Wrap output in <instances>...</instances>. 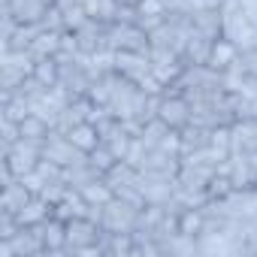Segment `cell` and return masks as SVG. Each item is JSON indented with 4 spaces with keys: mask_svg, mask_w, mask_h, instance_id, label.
Returning a JSON list of instances; mask_svg holds the SVG:
<instances>
[{
    "mask_svg": "<svg viewBox=\"0 0 257 257\" xmlns=\"http://www.w3.org/2000/svg\"><path fill=\"white\" fill-rule=\"evenodd\" d=\"M106 230L91 221V218H73L67 221V254H103L100 242H103Z\"/></svg>",
    "mask_w": 257,
    "mask_h": 257,
    "instance_id": "obj_1",
    "label": "cell"
},
{
    "mask_svg": "<svg viewBox=\"0 0 257 257\" xmlns=\"http://www.w3.org/2000/svg\"><path fill=\"white\" fill-rule=\"evenodd\" d=\"M140 215H143V206H137L131 200H121V197H112L103 206L100 227L109 233H134L140 227Z\"/></svg>",
    "mask_w": 257,
    "mask_h": 257,
    "instance_id": "obj_2",
    "label": "cell"
},
{
    "mask_svg": "<svg viewBox=\"0 0 257 257\" xmlns=\"http://www.w3.org/2000/svg\"><path fill=\"white\" fill-rule=\"evenodd\" d=\"M106 49L112 52H152V40L140 25H124V22H112L106 25Z\"/></svg>",
    "mask_w": 257,
    "mask_h": 257,
    "instance_id": "obj_3",
    "label": "cell"
},
{
    "mask_svg": "<svg viewBox=\"0 0 257 257\" xmlns=\"http://www.w3.org/2000/svg\"><path fill=\"white\" fill-rule=\"evenodd\" d=\"M43 158L67 170V167H73V164H82L88 155H85L82 149H76L73 140H70L67 134H61V131H49V137H46V143H43Z\"/></svg>",
    "mask_w": 257,
    "mask_h": 257,
    "instance_id": "obj_4",
    "label": "cell"
},
{
    "mask_svg": "<svg viewBox=\"0 0 257 257\" xmlns=\"http://www.w3.org/2000/svg\"><path fill=\"white\" fill-rule=\"evenodd\" d=\"M158 118H161V121H167L173 131H182V127H188V124H191V103H188V97H185V94H179V91L164 88Z\"/></svg>",
    "mask_w": 257,
    "mask_h": 257,
    "instance_id": "obj_5",
    "label": "cell"
},
{
    "mask_svg": "<svg viewBox=\"0 0 257 257\" xmlns=\"http://www.w3.org/2000/svg\"><path fill=\"white\" fill-rule=\"evenodd\" d=\"M115 73H121L131 82H143L152 73V55L146 52H115Z\"/></svg>",
    "mask_w": 257,
    "mask_h": 257,
    "instance_id": "obj_6",
    "label": "cell"
},
{
    "mask_svg": "<svg viewBox=\"0 0 257 257\" xmlns=\"http://www.w3.org/2000/svg\"><path fill=\"white\" fill-rule=\"evenodd\" d=\"M257 152V121H233L230 124V155H251Z\"/></svg>",
    "mask_w": 257,
    "mask_h": 257,
    "instance_id": "obj_7",
    "label": "cell"
},
{
    "mask_svg": "<svg viewBox=\"0 0 257 257\" xmlns=\"http://www.w3.org/2000/svg\"><path fill=\"white\" fill-rule=\"evenodd\" d=\"M37 230L46 242V254H67V221L52 215L43 224H37Z\"/></svg>",
    "mask_w": 257,
    "mask_h": 257,
    "instance_id": "obj_8",
    "label": "cell"
},
{
    "mask_svg": "<svg viewBox=\"0 0 257 257\" xmlns=\"http://www.w3.org/2000/svg\"><path fill=\"white\" fill-rule=\"evenodd\" d=\"M10 242H13L16 257H40V254H46V242H43L37 227H22Z\"/></svg>",
    "mask_w": 257,
    "mask_h": 257,
    "instance_id": "obj_9",
    "label": "cell"
},
{
    "mask_svg": "<svg viewBox=\"0 0 257 257\" xmlns=\"http://www.w3.org/2000/svg\"><path fill=\"white\" fill-rule=\"evenodd\" d=\"M31 197H37V194H31L28 185H25L22 179H16V182L4 185V194H0V212H13V215H19V212L28 206Z\"/></svg>",
    "mask_w": 257,
    "mask_h": 257,
    "instance_id": "obj_10",
    "label": "cell"
},
{
    "mask_svg": "<svg viewBox=\"0 0 257 257\" xmlns=\"http://www.w3.org/2000/svg\"><path fill=\"white\" fill-rule=\"evenodd\" d=\"M52 215H55V206L37 194V197H31V200H28V206H25L16 218H19V224H22V227H37V224H43V221H46V218H52Z\"/></svg>",
    "mask_w": 257,
    "mask_h": 257,
    "instance_id": "obj_11",
    "label": "cell"
},
{
    "mask_svg": "<svg viewBox=\"0 0 257 257\" xmlns=\"http://www.w3.org/2000/svg\"><path fill=\"white\" fill-rule=\"evenodd\" d=\"M4 7H10V10H13V16H16L22 25L43 22V16L49 13V4H43V0H7Z\"/></svg>",
    "mask_w": 257,
    "mask_h": 257,
    "instance_id": "obj_12",
    "label": "cell"
},
{
    "mask_svg": "<svg viewBox=\"0 0 257 257\" xmlns=\"http://www.w3.org/2000/svg\"><path fill=\"white\" fill-rule=\"evenodd\" d=\"M182 158L191 155V152H200V149H209V140H212V131L209 127H200V124H188L182 127Z\"/></svg>",
    "mask_w": 257,
    "mask_h": 257,
    "instance_id": "obj_13",
    "label": "cell"
},
{
    "mask_svg": "<svg viewBox=\"0 0 257 257\" xmlns=\"http://www.w3.org/2000/svg\"><path fill=\"white\" fill-rule=\"evenodd\" d=\"M67 137H70V140H73V146H76V149H82L85 155H88V152H94V149L103 143V140H100V131H97V124H91V121H79Z\"/></svg>",
    "mask_w": 257,
    "mask_h": 257,
    "instance_id": "obj_14",
    "label": "cell"
},
{
    "mask_svg": "<svg viewBox=\"0 0 257 257\" xmlns=\"http://www.w3.org/2000/svg\"><path fill=\"white\" fill-rule=\"evenodd\" d=\"M94 179H103V173L97 170V167H91V161L85 158L82 164H73V167H67L64 170V182L70 185V188H85L88 182H94Z\"/></svg>",
    "mask_w": 257,
    "mask_h": 257,
    "instance_id": "obj_15",
    "label": "cell"
},
{
    "mask_svg": "<svg viewBox=\"0 0 257 257\" xmlns=\"http://www.w3.org/2000/svg\"><path fill=\"white\" fill-rule=\"evenodd\" d=\"M191 19H194V28L203 37H209V40H218L221 37V22H224L221 10H197Z\"/></svg>",
    "mask_w": 257,
    "mask_h": 257,
    "instance_id": "obj_16",
    "label": "cell"
},
{
    "mask_svg": "<svg viewBox=\"0 0 257 257\" xmlns=\"http://www.w3.org/2000/svg\"><path fill=\"white\" fill-rule=\"evenodd\" d=\"M239 58V49L230 43V40H224V37H218L215 43H212V52H209V67H215V70H224V67H230L233 61Z\"/></svg>",
    "mask_w": 257,
    "mask_h": 257,
    "instance_id": "obj_17",
    "label": "cell"
},
{
    "mask_svg": "<svg viewBox=\"0 0 257 257\" xmlns=\"http://www.w3.org/2000/svg\"><path fill=\"white\" fill-rule=\"evenodd\" d=\"M61 34H64V31H43V34L31 43L34 58H37V61H40V58H55V55L61 52Z\"/></svg>",
    "mask_w": 257,
    "mask_h": 257,
    "instance_id": "obj_18",
    "label": "cell"
},
{
    "mask_svg": "<svg viewBox=\"0 0 257 257\" xmlns=\"http://www.w3.org/2000/svg\"><path fill=\"white\" fill-rule=\"evenodd\" d=\"M79 194H82V200L91 203V206H106V203L115 197V191L109 188L106 179H94V182H88L85 188H79Z\"/></svg>",
    "mask_w": 257,
    "mask_h": 257,
    "instance_id": "obj_19",
    "label": "cell"
},
{
    "mask_svg": "<svg viewBox=\"0 0 257 257\" xmlns=\"http://www.w3.org/2000/svg\"><path fill=\"white\" fill-rule=\"evenodd\" d=\"M85 10H88V19L112 25L118 16V0H85Z\"/></svg>",
    "mask_w": 257,
    "mask_h": 257,
    "instance_id": "obj_20",
    "label": "cell"
},
{
    "mask_svg": "<svg viewBox=\"0 0 257 257\" xmlns=\"http://www.w3.org/2000/svg\"><path fill=\"white\" fill-rule=\"evenodd\" d=\"M203 224H206L203 209H182V212H179V233L200 236V233H203Z\"/></svg>",
    "mask_w": 257,
    "mask_h": 257,
    "instance_id": "obj_21",
    "label": "cell"
},
{
    "mask_svg": "<svg viewBox=\"0 0 257 257\" xmlns=\"http://www.w3.org/2000/svg\"><path fill=\"white\" fill-rule=\"evenodd\" d=\"M170 131H173V127H170L167 121H161V118H152V121H146V124H143V134H140V140H143L149 149H155V146H158V143H161V140L170 134Z\"/></svg>",
    "mask_w": 257,
    "mask_h": 257,
    "instance_id": "obj_22",
    "label": "cell"
},
{
    "mask_svg": "<svg viewBox=\"0 0 257 257\" xmlns=\"http://www.w3.org/2000/svg\"><path fill=\"white\" fill-rule=\"evenodd\" d=\"M31 76H37V79H40V82H43L46 88H55V85H58V79H61V70H58V61H55V58H40Z\"/></svg>",
    "mask_w": 257,
    "mask_h": 257,
    "instance_id": "obj_23",
    "label": "cell"
},
{
    "mask_svg": "<svg viewBox=\"0 0 257 257\" xmlns=\"http://www.w3.org/2000/svg\"><path fill=\"white\" fill-rule=\"evenodd\" d=\"M19 127H22V137H31V140H46V137H49V131H52L49 121H43L40 115H28Z\"/></svg>",
    "mask_w": 257,
    "mask_h": 257,
    "instance_id": "obj_24",
    "label": "cell"
},
{
    "mask_svg": "<svg viewBox=\"0 0 257 257\" xmlns=\"http://www.w3.org/2000/svg\"><path fill=\"white\" fill-rule=\"evenodd\" d=\"M58 10H61V7H58ZM61 13H64V28H67V31H79V28L88 22V10H85V4L64 7Z\"/></svg>",
    "mask_w": 257,
    "mask_h": 257,
    "instance_id": "obj_25",
    "label": "cell"
},
{
    "mask_svg": "<svg viewBox=\"0 0 257 257\" xmlns=\"http://www.w3.org/2000/svg\"><path fill=\"white\" fill-rule=\"evenodd\" d=\"M88 161H91V167H97V170H100L103 176H106V173H109V170H112V167L118 164V158H115V155H112V152H109V149H106L103 143H100V146H97L94 152H88Z\"/></svg>",
    "mask_w": 257,
    "mask_h": 257,
    "instance_id": "obj_26",
    "label": "cell"
},
{
    "mask_svg": "<svg viewBox=\"0 0 257 257\" xmlns=\"http://www.w3.org/2000/svg\"><path fill=\"white\" fill-rule=\"evenodd\" d=\"M209 146L227 161L230 158V127H215V131H212V140H209Z\"/></svg>",
    "mask_w": 257,
    "mask_h": 257,
    "instance_id": "obj_27",
    "label": "cell"
},
{
    "mask_svg": "<svg viewBox=\"0 0 257 257\" xmlns=\"http://www.w3.org/2000/svg\"><path fill=\"white\" fill-rule=\"evenodd\" d=\"M46 31H67L64 28V13L58 10V7H49V13L43 16V22H40Z\"/></svg>",
    "mask_w": 257,
    "mask_h": 257,
    "instance_id": "obj_28",
    "label": "cell"
},
{
    "mask_svg": "<svg viewBox=\"0 0 257 257\" xmlns=\"http://www.w3.org/2000/svg\"><path fill=\"white\" fill-rule=\"evenodd\" d=\"M137 10H140V16H167V4H164V0H140Z\"/></svg>",
    "mask_w": 257,
    "mask_h": 257,
    "instance_id": "obj_29",
    "label": "cell"
},
{
    "mask_svg": "<svg viewBox=\"0 0 257 257\" xmlns=\"http://www.w3.org/2000/svg\"><path fill=\"white\" fill-rule=\"evenodd\" d=\"M227 0H200V10H221Z\"/></svg>",
    "mask_w": 257,
    "mask_h": 257,
    "instance_id": "obj_30",
    "label": "cell"
},
{
    "mask_svg": "<svg viewBox=\"0 0 257 257\" xmlns=\"http://www.w3.org/2000/svg\"><path fill=\"white\" fill-rule=\"evenodd\" d=\"M245 158H248V164H251V167H254V173H257V152H251V155H245Z\"/></svg>",
    "mask_w": 257,
    "mask_h": 257,
    "instance_id": "obj_31",
    "label": "cell"
},
{
    "mask_svg": "<svg viewBox=\"0 0 257 257\" xmlns=\"http://www.w3.org/2000/svg\"><path fill=\"white\" fill-rule=\"evenodd\" d=\"M140 0H118V7H137Z\"/></svg>",
    "mask_w": 257,
    "mask_h": 257,
    "instance_id": "obj_32",
    "label": "cell"
},
{
    "mask_svg": "<svg viewBox=\"0 0 257 257\" xmlns=\"http://www.w3.org/2000/svg\"><path fill=\"white\" fill-rule=\"evenodd\" d=\"M82 4H85V0H82Z\"/></svg>",
    "mask_w": 257,
    "mask_h": 257,
    "instance_id": "obj_33",
    "label": "cell"
}]
</instances>
